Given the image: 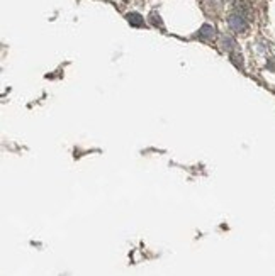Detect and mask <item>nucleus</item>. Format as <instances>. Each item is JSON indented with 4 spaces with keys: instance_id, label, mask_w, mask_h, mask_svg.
Segmentation results:
<instances>
[{
    "instance_id": "f257e3e1",
    "label": "nucleus",
    "mask_w": 275,
    "mask_h": 276,
    "mask_svg": "<svg viewBox=\"0 0 275 276\" xmlns=\"http://www.w3.org/2000/svg\"><path fill=\"white\" fill-rule=\"evenodd\" d=\"M229 26H231V29H235L236 32H241V31L246 29V19H244V15L238 10V12L229 15Z\"/></svg>"
},
{
    "instance_id": "f03ea898",
    "label": "nucleus",
    "mask_w": 275,
    "mask_h": 276,
    "mask_svg": "<svg viewBox=\"0 0 275 276\" xmlns=\"http://www.w3.org/2000/svg\"><path fill=\"white\" fill-rule=\"evenodd\" d=\"M128 21H129V24H133V26H143V19H141L139 14H129Z\"/></svg>"
}]
</instances>
